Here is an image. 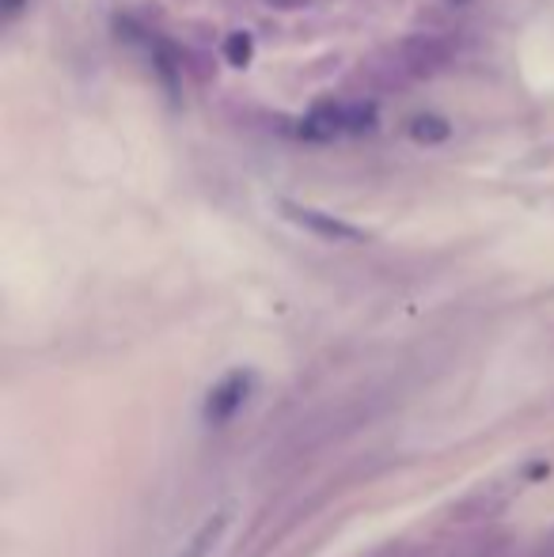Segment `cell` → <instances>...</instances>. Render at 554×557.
<instances>
[{"mask_svg": "<svg viewBox=\"0 0 554 557\" xmlns=\"http://www.w3.org/2000/svg\"><path fill=\"white\" fill-rule=\"evenodd\" d=\"M448 4H464V0H448Z\"/></svg>", "mask_w": 554, "mask_h": 557, "instance_id": "cell-11", "label": "cell"}, {"mask_svg": "<svg viewBox=\"0 0 554 557\" xmlns=\"http://www.w3.org/2000/svg\"><path fill=\"white\" fill-rule=\"evenodd\" d=\"M346 133H372L377 129V107L372 103H342Z\"/></svg>", "mask_w": 554, "mask_h": 557, "instance_id": "cell-7", "label": "cell"}, {"mask_svg": "<svg viewBox=\"0 0 554 557\" xmlns=\"http://www.w3.org/2000/svg\"><path fill=\"white\" fill-rule=\"evenodd\" d=\"M281 213L288 216L293 224L308 227V232H316L319 239H331V243H365L369 239V232L349 221H342V216H331V213H319V209H308V206H281Z\"/></svg>", "mask_w": 554, "mask_h": 557, "instance_id": "cell-1", "label": "cell"}, {"mask_svg": "<svg viewBox=\"0 0 554 557\" xmlns=\"http://www.w3.org/2000/svg\"><path fill=\"white\" fill-rule=\"evenodd\" d=\"M262 4L281 8V12H293V8H304V4H308V0H262Z\"/></svg>", "mask_w": 554, "mask_h": 557, "instance_id": "cell-8", "label": "cell"}, {"mask_svg": "<svg viewBox=\"0 0 554 557\" xmlns=\"http://www.w3.org/2000/svg\"><path fill=\"white\" fill-rule=\"evenodd\" d=\"M23 4H27V0H4V12H8V15H15Z\"/></svg>", "mask_w": 554, "mask_h": 557, "instance_id": "cell-9", "label": "cell"}, {"mask_svg": "<svg viewBox=\"0 0 554 557\" xmlns=\"http://www.w3.org/2000/svg\"><path fill=\"white\" fill-rule=\"evenodd\" d=\"M407 129H410V137H415L418 145H444V140L452 137L448 117H441V114H415L407 122Z\"/></svg>", "mask_w": 554, "mask_h": 557, "instance_id": "cell-5", "label": "cell"}, {"mask_svg": "<svg viewBox=\"0 0 554 557\" xmlns=\"http://www.w3.org/2000/svg\"><path fill=\"white\" fill-rule=\"evenodd\" d=\"M535 557H554V535L540 546V554H535Z\"/></svg>", "mask_w": 554, "mask_h": 557, "instance_id": "cell-10", "label": "cell"}, {"mask_svg": "<svg viewBox=\"0 0 554 557\" xmlns=\"http://www.w3.org/2000/svg\"><path fill=\"white\" fill-rule=\"evenodd\" d=\"M255 391V375L251 372H232L209 391V403H206V413L209 421H229L244 410V403L251 398Z\"/></svg>", "mask_w": 554, "mask_h": 557, "instance_id": "cell-2", "label": "cell"}, {"mask_svg": "<svg viewBox=\"0 0 554 557\" xmlns=\"http://www.w3.org/2000/svg\"><path fill=\"white\" fill-rule=\"evenodd\" d=\"M372 557H494V546L487 543H418V546H392Z\"/></svg>", "mask_w": 554, "mask_h": 557, "instance_id": "cell-3", "label": "cell"}, {"mask_svg": "<svg viewBox=\"0 0 554 557\" xmlns=\"http://www.w3.org/2000/svg\"><path fill=\"white\" fill-rule=\"evenodd\" d=\"M255 58V42L247 30H232L229 38H224V61H229L232 69H247Z\"/></svg>", "mask_w": 554, "mask_h": 557, "instance_id": "cell-6", "label": "cell"}, {"mask_svg": "<svg viewBox=\"0 0 554 557\" xmlns=\"http://www.w3.org/2000/svg\"><path fill=\"white\" fill-rule=\"evenodd\" d=\"M229 516H232L229 508H221V512L209 516V520L190 535V543H186L175 557H209V550L217 546V539H221L224 528H229Z\"/></svg>", "mask_w": 554, "mask_h": 557, "instance_id": "cell-4", "label": "cell"}]
</instances>
